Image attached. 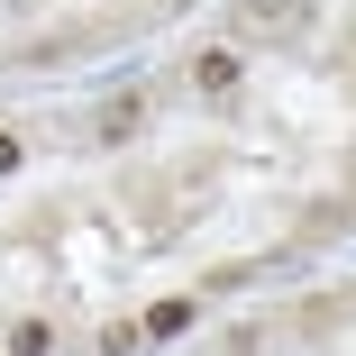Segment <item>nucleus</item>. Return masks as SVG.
Returning a JSON list of instances; mask_svg holds the SVG:
<instances>
[{
    "label": "nucleus",
    "mask_w": 356,
    "mask_h": 356,
    "mask_svg": "<svg viewBox=\"0 0 356 356\" xmlns=\"http://www.w3.org/2000/svg\"><path fill=\"white\" fill-rule=\"evenodd\" d=\"M192 83H201V92H229V83H238V55H201Z\"/></svg>",
    "instance_id": "obj_2"
},
{
    "label": "nucleus",
    "mask_w": 356,
    "mask_h": 356,
    "mask_svg": "<svg viewBox=\"0 0 356 356\" xmlns=\"http://www.w3.org/2000/svg\"><path fill=\"white\" fill-rule=\"evenodd\" d=\"M293 19H302V0H238V28L247 37H283Z\"/></svg>",
    "instance_id": "obj_1"
}]
</instances>
